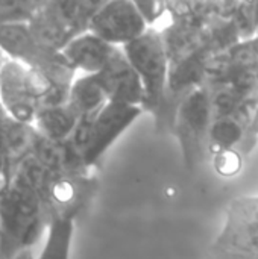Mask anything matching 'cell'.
I'll list each match as a JSON object with an SVG mask.
<instances>
[{"instance_id":"obj_1","label":"cell","mask_w":258,"mask_h":259,"mask_svg":"<svg viewBox=\"0 0 258 259\" xmlns=\"http://www.w3.org/2000/svg\"><path fill=\"white\" fill-rule=\"evenodd\" d=\"M49 217L40 196L14 182L0 188V259H12L38 241Z\"/></svg>"},{"instance_id":"obj_2","label":"cell","mask_w":258,"mask_h":259,"mask_svg":"<svg viewBox=\"0 0 258 259\" xmlns=\"http://www.w3.org/2000/svg\"><path fill=\"white\" fill-rule=\"evenodd\" d=\"M141 112V106L108 102L94 115L82 117L70 141L81 153L85 168L93 167Z\"/></svg>"},{"instance_id":"obj_3","label":"cell","mask_w":258,"mask_h":259,"mask_svg":"<svg viewBox=\"0 0 258 259\" xmlns=\"http://www.w3.org/2000/svg\"><path fill=\"white\" fill-rule=\"evenodd\" d=\"M122 49L141 80L144 90L143 109H158L164 99L169 74L167 53L161 33L155 27H149L141 36Z\"/></svg>"},{"instance_id":"obj_4","label":"cell","mask_w":258,"mask_h":259,"mask_svg":"<svg viewBox=\"0 0 258 259\" xmlns=\"http://www.w3.org/2000/svg\"><path fill=\"white\" fill-rule=\"evenodd\" d=\"M0 105L11 118L33 124L41 102L27 65L6 59L0 70Z\"/></svg>"},{"instance_id":"obj_5","label":"cell","mask_w":258,"mask_h":259,"mask_svg":"<svg viewBox=\"0 0 258 259\" xmlns=\"http://www.w3.org/2000/svg\"><path fill=\"white\" fill-rule=\"evenodd\" d=\"M149 29L134 2H106L94 12L88 30L103 41L125 47Z\"/></svg>"},{"instance_id":"obj_6","label":"cell","mask_w":258,"mask_h":259,"mask_svg":"<svg viewBox=\"0 0 258 259\" xmlns=\"http://www.w3.org/2000/svg\"><path fill=\"white\" fill-rule=\"evenodd\" d=\"M90 193V182L84 175H52L41 193V202L49 220L53 217L75 219Z\"/></svg>"},{"instance_id":"obj_7","label":"cell","mask_w":258,"mask_h":259,"mask_svg":"<svg viewBox=\"0 0 258 259\" xmlns=\"http://www.w3.org/2000/svg\"><path fill=\"white\" fill-rule=\"evenodd\" d=\"M109 96V102L141 106L144 103V90L141 80L123 53V49L119 47L106 67L99 73Z\"/></svg>"},{"instance_id":"obj_8","label":"cell","mask_w":258,"mask_h":259,"mask_svg":"<svg viewBox=\"0 0 258 259\" xmlns=\"http://www.w3.org/2000/svg\"><path fill=\"white\" fill-rule=\"evenodd\" d=\"M119 47L103 41L90 30L73 38L61 52L68 65L82 74L100 73Z\"/></svg>"},{"instance_id":"obj_9","label":"cell","mask_w":258,"mask_h":259,"mask_svg":"<svg viewBox=\"0 0 258 259\" xmlns=\"http://www.w3.org/2000/svg\"><path fill=\"white\" fill-rule=\"evenodd\" d=\"M27 24L35 41L50 52H62L64 47L79 35L59 14L53 2H41Z\"/></svg>"},{"instance_id":"obj_10","label":"cell","mask_w":258,"mask_h":259,"mask_svg":"<svg viewBox=\"0 0 258 259\" xmlns=\"http://www.w3.org/2000/svg\"><path fill=\"white\" fill-rule=\"evenodd\" d=\"M30 155L55 175H84L87 170L81 153L70 140L55 141L36 132Z\"/></svg>"},{"instance_id":"obj_11","label":"cell","mask_w":258,"mask_h":259,"mask_svg":"<svg viewBox=\"0 0 258 259\" xmlns=\"http://www.w3.org/2000/svg\"><path fill=\"white\" fill-rule=\"evenodd\" d=\"M0 50L8 59L27 67H32L41 55L47 52L35 41L27 23L0 24Z\"/></svg>"},{"instance_id":"obj_12","label":"cell","mask_w":258,"mask_h":259,"mask_svg":"<svg viewBox=\"0 0 258 259\" xmlns=\"http://www.w3.org/2000/svg\"><path fill=\"white\" fill-rule=\"evenodd\" d=\"M35 134L32 124L17 121L6 114L0 117V152L6 161V170L30 155Z\"/></svg>"},{"instance_id":"obj_13","label":"cell","mask_w":258,"mask_h":259,"mask_svg":"<svg viewBox=\"0 0 258 259\" xmlns=\"http://www.w3.org/2000/svg\"><path fill=\"white\" fill-rule=\"evenodd\" d=\"M109 102L108 90L100 74H82L73 80L68 94V105L82 117L94 115Z\"/></svg>"},{"instance_id":"obj_14","label":"cell","mask_w":258,"mask_h":259,"mask_svg":"<svg viewBox=\"0 0 258 259\" xmlns=\"http://www.w3.org/2000/svg\"><path fill=\"white\" fill-rule=\"evenodd\" d=\"M79 120L81 117L76 111L68 103H64L58 106H43L38 111L32 126L46 138L65 141L71 138Z\"/></svg>"},{"instance_id":"obj_15","label":"cell","mask_w":258,"mask_h":259,"mask_svg":"<svg viewBox=\"0 0 258 259\" xmlns=\"http://www.w3.org/2000/svg\"><path fill=\"white\" fill-rule=\"evenodd\" d=\"M75 232V219L53 217L47 225V238L36 259H68Z\"/></svg>"},{"instance_id":"obj_16","label":"cell","mask_w":258,"mask_h":259,"mask_svg":"<svg viewBox=\"0 0 258 259\" xmlns=\"http://www.w3.org/2000/svg\"><path fill=\"white\" fill-rule=\"evenodd\" d=\"M41 2L0 0V24L29 23L38 11Z\"/></svg>"},{"instance_id":"obj_17","label":"cell","mask_w":258,"mask_h":259,"mask_svg":"<svg viewBox=\"0 0 258 259\" xmlns=\"http://www.w3.org/2000/svg\"><path fill=\"white\" fill-rule=\"evenodd\" d=\"M5 170H6V161H5V158H3V155H2V152H0V182L3 181Z\"/></svg>"},{"instance_id":"obj_18","label":"cell","mask_w":258,"mask_h":259,"mask_svg":"<svg viewBox=\"0 0 258 259\" xmlns=\"http://www.w3.org/2000/svg\"><path fill=\"white\" fill-rule=\"evenodd\" d=\"M12 259H33V256H32V250H24V252L18 253L17 256H14Z\"/></svg>"},{"instance_id":"obj_19","label":"cell","mask_w":258,"mask_h":259,"mask_svg":"<svg viewBox=\"0 0 258 259\" xmlns=\"http://www.w3.org/2000/svg\"><path fill=\"white\" fill-rule=\"evenodd\" d=\"M251 131H252L254 134H258V109H257V112H255V117H254V121H252V127H251Z\"/></svg>"},{"instance_id":"obj_20","label":"cell","mask_w":258,"mask_h":259,"mask_svg":"<svg viewBox=\"0 0 258 259\" xmlns=\"http://www.w3.org/2000/svg\"><path fill=\"white\" fill-rule=\"evenodd\" d=\"M6 59H8V58H6V55L0 50V70H2V67H3V64L6 62Z\"/></svg>"},{"instance_id":"obj_21","label":"cell","mask_w":258,"mask_h":259,"mask_svg":"<svg viewBox=\"0 0 258 259\" xmlns=\"http://www.w3.org/2000/svg\"><path fill=\"white\" fill-rule=\"evenodd\" d=\"M5 115V111H3V108H2V105H0V117H3Z\"/></svg>"},{"instance_id":"obj_22","label":"cell","mask_w":258,"mask_h":259,"mask_svg":"<svg viewBox=\"0 0 258 259\" xmlns=\"http://www.w3.org/2000/svg\"><path fill=\"white\" fill-rule=\"evenodd\" d=\"M0 188H2V182H0Z\"/></svg>"}]
</instances>
